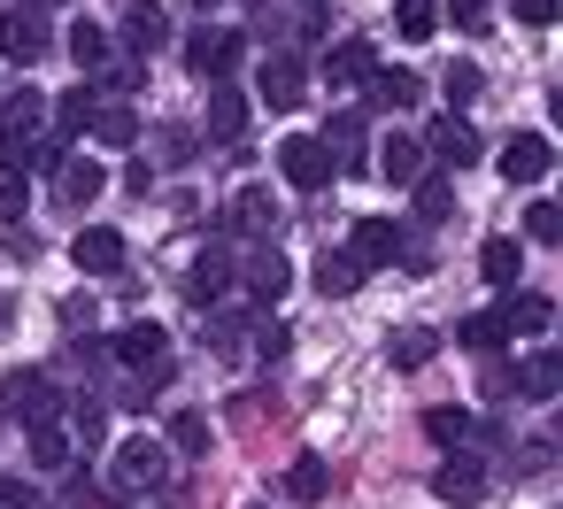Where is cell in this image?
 Instances as JSON below:
<instances>
[{"label": "cell", "instance_id": "obj_1", "mask_svg": "<svg viewBox=\"0 0 563 509\" xmlns=\"http://www.w3.org/2000/svg\"><path fill=\"white\" fill-rule=\"evenodd\" d=\"M0 417H24V424H63V386L47 370H9L0 378Z\"/></svg>", "mask_w": 563, "mask_h": 509}, {"label": "cell", "instance_id": "obj_2", "mask_svg": "<svg viewBox=\"0 0 563 509\" xmlns=\"http://www.w3.org/2000/svg\"><path fill=\"white\" fill-rule=\"evenodd\" d=\"M163 471H170L163 440H124V447H117V463H109V486H117V494H155V486H163Z\"/></svg>", "mask_w": 563, "mask_h": 509}, {"label": "cell", "instance_id": "obj_3", "mask_svg": "<svg viewBox=\"0 0 563 509\" xmlns=\"http://www.w3.org/2000/svg\"><path fill=\"white\" fill-rule=\"evenodd\" d=\"M278 170H286V186H294V193H324V186H332V155H324V140H317V132L278 140Z\"/></svg>", "mask_w": 563, "mask_h": 509}, {"label": "cell", "instance_id": "obj_4", "mask_svg": "<svg viewBox=\"0 0 563 509\" xmlns=\"http://www.w3.org/2000/svg\"><path fill=\"white\" fill-rule=\"evenodd\" d=\"M494 170H501V186H540V178L555 170V140H540V132H509V147L494 155Z\"/></svg>", "mask_w": 563, "mask_h": 509}, {"label": "cell", "instance_id": "obj_5", "mask_svg": "<svg viewBox=\"0 0 563 509\" xmlns=\"http://www.w3.org/2000/svg\"><path fill=\"white\" fill-rule=\"evenodd\" d=\"M432 494H440L448 509H471V501L486 494V455H478V447H455V455L432 471Z\"/></svg>", "mask_w": 563, "mask_h": 509}, {"label": "cell", "instance_id": "obj_6", "mask_svg": "<svg viewBox=\"0 0 563 509\" xmlns=\"http://www.w3.org/2000/svg\"><path fill=\"white\" fill-rule=\"evenodd\" d=\"M240 55H247V40L240 32H194V47H186V63H194V78H232L240 70Z\"/></svg>", "mask_w": 563, "mask_h": 509}, {"label": "cell", "instance_id": "obj_7", "mask_svg": "<svg viewBox=\"0 0 563 509\" xmlns=\"http://www.w3.org/2000/svg\"><path fill=\"white\" fill-rule=\"evenodd\" d=\"M417 140H424V155H440L448 170H463V163H478V155H486V147H478V132H471L463 117H432Z\"/></svg>", "mask_w": 563, "mask_h": 509}, {"label": "cell", "instance_id": "obj_8", "mask_svg": "<svg viewBox=\"0 0 563 509\" xmlns=\"http://www.w3.org/2000/svg\"><path fill=\"white\" fill-rule=\"evenodd\" d=\"M401 247H409V232H401L394 217H363V224H355V240H347V255H355L363 270H378V263H401Z\"/></svg>", "mask_w": 563, "mask_h": 509}, {"label": "cell", "instance_id": "obj_9", "mask_svg": "<svg viewBox=\"0 0 563 509\" xmlns=\"http://www.w3.org/2000/svg\"><path fill=\"white\" fill-rule=\"evenodd\" d=\"M70 263H78L86 278H117V270H124V232H117V224H86L78 247H70Z\"/></svg>", "mask_w": 563, "mask_h": 509}, {"label": "cell", "instance_id": "obj_10", "mask_svg": "<svg viewBox=\"0 0 563 509\" xmlns=\"http://www.w3.org/2000/svg\"><path fill=\"white\" fill-rule=\"evenodd\" d=\"M109 355L140 378V370H163V363H170V340H163V324H124V332L109 340Z\"/></svg>", "mask_w": 563, "mask_h": 509}, {"label": "cell", "instance_id": "obj_11", "mask_svg": "<svg viewBox=\"0 0 563 509\" xmlns=\"http://www.w3.org/2000/svg\"><path fill=\"white\" fill-rule=\"evenodd\" d=\"M255 86H263V109H301V101H309V70H301V55H271Z\"/></svg>", "mask_w": 563, "mask_h": 509}, {"label": "cell", "instance_id": "obj_12", "mask_svg": "<svg viewBox=\"0 0 563 509\" xmlns=\"http://www.w3.org/2000/svg\"><path fill=\"white\" fill-rule=\"evenodd\" d=\"M101 186H109V170H101L93 155H63V163H55V201H63V209L101 201Z\"/></svg>", "mask_w": 563, "mask_h": 509}, {"label": "cell", "instance_id": "obj_13", "mask_svg": "<svg viewBox=\"0 0 563 509\" xmlns=\"http://www.w3.org/2000/svg\"><path fill=\"white\" fill-rule=\"evenodd\" d=\"M55 40H47V24H40V9H9L0 16V55L9 63H40Z\"/></svg>", "mask_w": 563, "mask_h": 509}, {"label": "cell", "instance_id": "obj_14", "mask_svg": "<svg viewBox=\"0 0 563 509\" xmlns=\"http://www.w3.org/2000/svg\"><path fill=\"white\" fill-rule=\"evenodd\" d=\"M278 224V201H271V186H240L232 201H224V232H247V240H263Z\"/></svg>", "mask_w": 563, "mask_h": 509}, {"label": "cell", "instance_id": "obj_15", "mask_svg": "<svg viewBox=\"0 0 563 509\" xmlns=\"http://www.w3.org/2000/svg\"><path fill=\"white\" fill-rule=\"evenodd\" d=\"M371 70H378V47H371V40H340V47L324 55V86H340V93H347V86H371Z\"/></svg>", "mask_w": 563, "mask_h": 509}, {"label": "cell", "instance_id": "obj_16", "mask_svg": "<svg viewBox=\"0 0 563 509\" xmlns=\"http://www.w3.org/2000/svg\"><path fill=\"white\" fill-rule=\"evenodd\" d=\"M424 140L417 132H386V147H378V170H386V186H417L424 178Z\"/></svg>", "mask_w": 563, "mask_h": 509}, {"label": "cell", "instance_id": "obj_17", "mask_svg": "<svg viewBox=\"0 0 563 509\" xmlns=\"http://www.w3.org/2000/svg\"><path fill=\"white\" fill-rule=\"evenodd\" d=\"M240 278H247V294H255V301H278V294L294 286V263H286L278 247H263V240H255V255L240 263Z\"/></svg>", "mask_w": 563, "mask_h": 509}, {"label": "cell", "instance_id": "obj_18", "mask_svg": "<svg viewBox=\"0 0 563 509\" xmlns=\"http://www.w3.org/2000/svg\"><path fill=\"white\" fill-rule=\"evenodd\" d=\"M317 140H324L332 170H363V163H371V155H363V117H355V109H340V117H332Z\"/></svg>", "mask_w": 563, "mask_h": 509}, {"label": "cell", "instance_id": "obj_19", "mask_svg": "<svg viewBox=\"0 0 563 509\" xmlns=\"http://www.w3.org/2000/svg\"><path fill=\"white\" fill-rule=\"evenodd\" d=\"M240 132H247V93L232 78H217L209 86V140H240Z\"/></svg>", "mask_w": 563, "mask_h": 509}, {"label": "cell", "instance_id": "obj_20", "mask_svg": "<svg viewBox=\"0 0 563 509\" xmlns=\"http://www.w3.org/2000/svg\"><path fill=\"white\" fill-rule=\"evenodd\" d=\"M494 309H501L509 340H532V332H548V324H555V301H548V294H509V301H494Z\"/></svg>", "mask_w": 563, "mask_h": 509}, {"label": "cell", "instance_id": "obj_21", "mask_svg": "<svg viewBox=\"0 0 563 509\" xmlns=\"http://www.w3.org/2000/svg\"><path fill=\"white\" fill-rule=\"evenodd\" d=\"M432 355H440V332H432V324H401V332L386 340V363H394V370H424Z\"/></svg>", "mask_w": 563, "mask_h": 509}, {"label": "cell", "instance_id": "obj_22", "mask_svg": "<svg viewBox=\"0 0 563 509\" xmlns=\"http://www.w3.org/2000/svg\"><path fill=\"white\" fill-rule=\"evenodd\" d=\"M371 93H378L386 109H417V101H424V70H409V63H394V70H371Z\"/></svg>", "mask_w": 563, "mask_h": 509}, {"label": "cell", "instance_id": "obj_23", "mask_svg": "<svg viewBox=\"0 0 563 509\" xmlns=\"http://www.w3.org/2000/svg\"><path fill=\"white\" fill-rule=\"evenodd\" d=\"M555 378H563L555 347H532V355L517 363V394H525V401H555Z\"/></svg>", "mask_w": 563, "mask_h": 509}, {"label": "cell", "instance_id": "obj_24", "mask_svg": "<svg viewBox=\"0 0 563 509\" xmlns=\"http://www.w3.org/2000/svg\"><path fill=\"white\" fill-rule=\"evenodd\" d=\"M117 40H124L132 55L163 47V9H155V0H132V9H124V24H117Z\"/></svg>", "mask_w": 563, "mask_h": 509}, {"label": "cell", "instance_id": "obj_25", "mask_svg": "<svg viewBox=\"0 0 563 509\" xmlns=\"http://www.w3.org/2000/svg\"><path fill=\"white\" fill-rule=\"evenodd\" d=\"M93 109H101V93H93V86H70V93L55 101V132H63V140H86V132H93Z\"/></svg>", "mask_w": 563, "mask_h": 509}, {"label": "cell", "instance_id": "obj_26", "mask_svg": "<svg viewBox=\"0 0 563 509\" xmlns=\"http://www.w3.org/2000/svg\"><path fill=\"white\" fill-rule=\"evenodd\" d=\"M478 270H486V286H517V270H525V247H517L509 232H494V240L478 247Z\"/></svg>", "mask_w": 563, "mask_h": 509}, {"label": "cell", "instance_id": "obj_27", "mask_svg": "<svg viewBox=\"0 0 563 509\" xmlns=\"http://www.w3.org/2000/svg\"><path fill=\"white\" fill-rule=\"evenodd\" d=\"M224 286H232V255H224V247H209V255L186 270V301H217Z\"/></svg>", "mask_w": 563, "mask_h": 509}, {"label": "cell", "instance_id": "obj_28", "mask_svg": "<svg viewBox=\"0 0 563 509\" xmlns=\"http://www.w3.org/2000/svg\"><path fill=\"white\" fill-rule=\"evenodd\" d=\"M363 278H371V270H363V263H355V255H347V247H340V255H324V263H317V294H324V301H347V294H355V286H363Z\"/></svg>", "mask_w": 563, "mask_h": 509}, {"label": "cell", "instance_id": "obj_29", "mask_svg": "<svg viewBox=\"0 0 563 509\" xmlns=\"http://www.w3.org/2000/svg\"><path fill=\"white\" fill-rule=\"evenodd\" d=\"M394 32H401L409 47H424V40L440 32V0H394Z\"/></svg>", "mask_w": 563, "mask_h": 509}, {"label": "cell", "instance_id": "obj_30", "mask_svg": "<svg viewBox=\"0 0 563 509\" xmlns=\"http://www.w3.org/2000/svg\"><path fill=\"white\" fill-rule=\"evenodd\" d=\"M93 140L101 147H140V117L124 101H109V109H93Z\"/></svg>", "mask_w": 563, "mask_h": 509}, {"label": "cell", "instance_id": "obj_31", "mask_svg": "<svg viewBox=\"0 0 563 509\" xmlns=\"http://www.w3.org/2000/svg\"><path fill=\"white\" fill-rule=\"evenodd\" d=\"M324 486H332L324 455H294V463H286V494H294V501H324Z\"/></svg>", "mask_w": 563, "mask_h": 509}, {"label": "cell", "instance_id": "obj_32", "mask_svg": "<svg viewBox=\"0 0 563 509\" xmlns=\"http://www.w3.org/2000/svg\"><path fill=\"white\" fill-rule=\"evenodd\" d=\"M424 440H440V447L455 455V447L471 440V417H463L455 401H440V409H424Z\"/></svg>", "mask_w": 563, "mask_h": 509}, {"label": "cell", "instance_id": "obj_33", "mask_svg": "<svg viewBox=\"0 0 563 509\" xmlns=\"http://www.w3.org/2000/svg\"><path fill=\"white\" fill-rule=\"evenodd\" d=\"M70 63H86V70H109V32L78 16V24H70Z\"/></svg>", "mask_w": 563, "mask_h": 509}, {"label": "cell", "instance_id": "obj_34", "mask_svg": "<svg viewBox=\"0 0 563 509\" xmlns=\"http://www.w3.org/2000/svg\"><path fill=\"white\" fill-rule=\"evenodd\" d=\"M463 347H478V355L509 347V324H501V309H478V317H463Z\"/></svg>", "mask_w": 563, "mask_h": 509}, {"label": "cell", "instance_id": "obj_35", "mask_svg": "<svg viewBox=\"0 0 563 509\" xmlns=\"http://www.w3.org/2000/svg\"><path fill=\"white\" fill-rule=\"evenodd\" d=\"M170 447L201 463V455H209V417H201V409H178V417H170Z\"/></svg>", "mask_w": 563, "mask_h": 509}, {"label": "cell", "instance_id": "obj_36", "mask_svg": "<svg viewBox=\"0 0 563 509\" xmlns=\"http://www.w3.org/2000/svg\"><path fill=\"white\" fill-rule=\"evenodd\" d=\"M32 463L40 471H70V432L63 424H32Z\"/></svg>", "mask_w": 563, "mask_h": 509}, {"label": "cell", "instance_id": "obj_37", "mask_svg": "<svg viewBox=\"0 0 563 509\" xmlns=\"http://www.w3.org/2000/svg\"><path fill=\"white\" fill-rule=\"evenodd\" d=\"M40 117H47V101L16 86V101H9V124H0V132H9V140H40Z\"/></svg>", "mask_w": 563, "mask_h": 509}, {"label": "cell", "instance_id": "obj_38", "mask_svg": "<svg viewBox=\"0 0 563 509\" xmlns=\"http://www.w3.org/2000/svg\"><path fill=\"white\" fill-rule=\"evenodd\" d=\"M478 86H486V70H478V63H448V70H440V93H448V109L478 101Z\"/></svg>", "mask_w": 563, "mask_h": 509}, {"label": "cell", "instance_id": "obj_39", "mask_svg": "<svg viewBox=\"0 0 563 509\" xmlns=\"http://www.w3.org/2000/svg\"><path fill=\"white\" fill-rule=\"evenodd\" d=\"M417 217H424V224H448V217H455V186H448V178H417Z\"/></svg>", "mask_w": 563, "mask_h": 509}, {"label": "cell", "instance_id": "obj_40", "mask_svg": "<svg viewBox=\"0 0 563 509\" xmlns=\"http://www.w3.org/2000/svg\"><path fill=\"white\" fill-rule=\"evenodd\" d=\"M24 209H32V186H24V170H0V224H24Z\"/></svg>", "mask_w": 563, "mask_h": 509}, {"label": "cell", "instance_id": "obj_41", "mask_svg": "<svg viewBox=\"0 0 563 509\" xmlns=\"http://www.w3.org/2000/svg\"><path fill=\"white\" fill-rule=\"evenodd\" d=\"M525 232H532L540 247H555V232H563V217H555V201H532V217H525Z\"/></svg>", "mask_w": 563, "mask_h": 509}, {"label": "cell", "instance_id": "obj_42", "mask_svg": "<svg viewBox=\"0 0 563 509\" xmlns=\"http://www.w3.org/2000/svg\"><path fill=\"white\" fill-rule=\"evenodd\" d=\"M255 355H263V363L286 355V324H278V317H255Z\"/></svg>", "mask_w": 563, "mask_h": 509}, {"label": "cell", "instance_id": "obj_43", "mask_svg": "<svg viewBox=\"0 0 563 509\" xmlns=\"http://www.w3.org/2000/svg\"><path fill=\"white\" fill-rule=\"evenodd\" d=\"M240 324H247V317H209V347H217V355H240Z\"/></svg>", "mask_w": 563, "mask_h": 509}, {"label": "cell", "instance_id": "obj_44", "mask_svg": "<svg viewBox=\"0 0 563 509\" xmlns=\"http://www.w3.org/2000/svg\"><path fill=\"white\" fill-rule=\"evenodd\" d=\"M93 494H101V486H93L86 471H63V501H55V509H86Z\"/></svg>", "mask_w": 563, "mask_h": 509}, {"label": "cell", "instance_id": "obj_45", "mask_svg": "<svg viewBox=\"0 0 563 509\" xmlns=\"http://www.w3.org/2000/svg\"><path fill=\"white\" fill-rule=\"evenodd\" d=\"M163 163H194V132H186V124L163 132Z\"/></svg>", "mask_w": 563, "mask_h": 509}, {"label": "cell", "instance_id": "obj_46", "mask_svg": "<svg viewBox=\"0 0 563 509\" xmlns=\"http://www.w3.org/2000/svg\"><path fill=\"white\" fill-rule=\"evenodd\" d=\"M517 24H532V32H548V24H555V0H517Z\"/></svg>", "mask_w": 563, "mask_h": 509}, {"label": "cell", "instance_id": "obj_47", "mask_svg": "<svg viewBox=\"0 0 563 509\" xmlns=\"http://www.w3.org/2000/svg\"><path fill=\"white\" fill-rule=\"evenodd\" d=\"M478 9H486V0H448V24H463V32H478V24H486Z\"/></svg>", "mask_w": 563, "mask_h": 509}, {"label": "cell", "instance_id": "obj_48", "mask_svg": "<svg viewBox=\"0 0 563 509\" xmlns=\"http://www.w3.org/2000/svg\"><path fill=\"white\" fill-rule=\"evenodd\" d=\"M9 332H16V294L0 286V340H9Z\"/></svg>", "mask_w": 563, "mask_h": 509}, {"label": "cell", "instance_id": "obj_49", "mask_svg": "<svg viewBox=\"0 0 563 509\" xmlns=\"http://www.w3.org/2000/svg\"><path fill=\"white\" fill-rule=\"evenodd\" d=\"M32 9H63V0H32Z\"/></svg>", "mask_w": 563, "mask_h": 509}, {"label": "cell", "instance_id": "obj_50", "mask_svg": "<svg viewBox=\"0 0 563 509\" xmlns=\"http://www.w3.org/2000/svg\"><path fill=\"white\" fill-rule=\"evenodd\" d=\"M32 509H55V501H32Z\"/></svg>", "mask_w": 563, "mask_h": 509}]
</instances>
